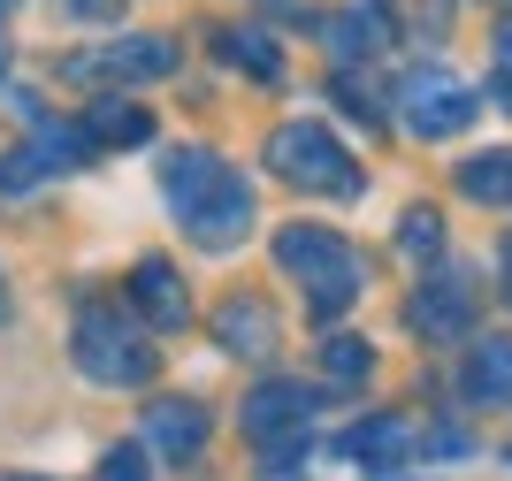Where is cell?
<instances>
[{
    "label": "cell",
    "instance_id": "obj_1",
    "mask_svg": "<svg viewBox=\"0 0 512 481\" xmlns=\"http://www.w3.org/2000/svg\"><path fill=\"white\" fill-rule=\"evenodd\" d=\"M276 268H283V275H299V291H306V306H314V321L344 314V306L367 291V260L344 245L337 230H314V222H291V230H276Z\"/></svg>",
    "mask_w": 512,
    "mask_h": 481
},
{
    "label": "cell",
    "instance_id": "obj_2",
    "mask_svg": "<svg viewBox=\"0 0 512 481\" xmlns=\"http://www.w3.org/2000/svg\"><path fill=\"white\" fill-rule=\"evenodd\" d=\"M69 352H77V367H85L92 382H107V390H138V382H153V367H161L153 336L138 329L123 306H107V298L77 306V336H69Z\"/></svg>",
    "mask_w": 512,
    "mask_h": 481
},
{
    "label": "cell",
    "instance_id": "obj_3",
    "mask_svg": "<svg viewBox=\"0 0 512 481\" xmlns=\"http://www.w3.org/2000/svg\"><path fill=\"white\" fill-rule=\"evenodd\" d=\"M268 168H276L283 184H299V191H321V199H360L367 191L360 161H352L321 123H276L268 130Z\"/></svg>",
    "mask_w": 512,
    "mask_h": 481
},
{
    "label": "cell",
    "instance_id": "obj_4",
    "mask_svg": "<svg viewBox=\"0 0 512 481\" xmlns=\"http://www.w3.org/2000/svg\"><path fill=\"white\" fill-rule=\"evenodd\" d=\"M482 115V92H474L467 77H451V69H406L398 77V123L413 130V138H459V130Z\"/></svg>",
    "mask_w": 512,
    "mask_h": 481
},
{
    "label": "cell",
    "instance_id": "obj_5",
    "mask_svg": "<svg viewBox=\"0 0 512 481\" xmlns=\"http://www.w3.org/2000/svg\"><path fill=\"white\" fill-rule=\"evenodd\" d=\"M337 451L352 466H367V474H390V466L421 459V428H413L406 413H367V420H352L337 436Z\"/></svg>",
    "mask_w": 512,
    "mask_h": 481
},
{
    "label": "cell",
    "instance_id": "obj_6",
    "mask_svg": "<svg viewBox=\"0 0 512 481\" xmlns=\"http://www.w3.org/2000/svg\"><path fill=\"white\" fill-rule=\"evenodd\" d=\"M406 329L428 336V344L467 336L474 329V283H467V275H436V283H421V291L406 298Z\"/></svg>",
    "mask_w": 512,
    "mask_h": 481
},
{
    "label": "cell",
    "instance_id": "obj_7",
    "mask_svg": "<svg viewBox=\"0 0 512 481\" xmlns=\"http://www.w3.org/2000/svg\"><path fill=\"white\" fill-rule=\"evenodd\" d=\"M176 69V46L153 39V31H130V39L100 46V54H77V62L62 69V77H130V84H153Z\"/></svg>",
    "mask_w": 512,
    "mask_h": 481
},
{
    "label": "cell",
    "instance_id": "obj_8",
    "mask_svg": "<svg viewBox=\"0 0 512 481\" xmlns=\"http://www.w3.org/2000/svg\"><path fill=\"white\" fill-rule=\"evenodd\" d=\"M306 413H314V390H299V382H260L253 398L237 405V420H245V436H253L260 451L306 436Z\"/></svg>",
    "mask_w": 512,
    "mask_h": 481
},
{
    "label": "cell",
    "instance_id": "obj_9",
    "mask_svg": "<svg viewBox=\"0 0 512 481\" xmlns=\"http://www.w3.org/2000/svg\"><path fill=\"white\" fill-rule=\"evenodd\" d=\"M130 314L146 321V329H184V321H192V291H184V275H176L161 252H146V260L130 268Z\"/></svg>",
    "mask_w": 512,
    "mask_h": 481
},
{
    "label": "cell",
    "instance_id": "obj_10",
    "mask_svg": "<svg viewBox=\"0 0 512 481\" xmlns=\"http://www.w3.org/2000/svg\"><path fill=\"white\" fill-rule=\"evenodd\" d=\"M146 443L161 451V459H192L199 443H207V413H199L192 398H161V405H146Z\"/></svg>",
    "mask_w": 512,
    "mask_h": 481
},
{
    "label": "cell",
    "instance_id": "obj_11",
    "mask_svg": "<svg viewBox=\"0 0 512 481\" xmlns=\"http://www.w3.org/2000/svg\"><path fill=\"white\" fill-rule=\"evenodd\" d=\"M214 336H222V352H237V359H268L276 352V314H268L260 298H230V306L214 314Z\"/></svg>",
    "mask_w": 512,
    "mask_h": 481
},
{
    "label": "cell",
    "instance_id": "obj_12",
    "mask_svg": "<svg viewBox=\"0 0 512 481\" xmlns=\"http://www.w3.org/2000/svg\"><path fill=\"white\" fill-rule=\"evenodd\" d=\"M467 398L474 405H505L512 398V336H482V344H474L467 352Z\"/></svg>",
    "mask_w": 512,
    "mask_h": 481
},
{
    "label": "cell",
    "instance_id": "obj_13",
    "mask_svg": "<svg viewBox=\"0 0 512 481\" xmlns=\"http://www.w3.org/2000/svg\"><path fill=\"white\" fill-rule=\"evenodd\" d=\"M459 191L474 207H512V146H490L474 161H459Z\"/></svg>",
    "mask_w": 512,
    "mask_h": 481
},
{
    "label": "cell",
    "instance_id": "obj_14",
    "mask_svg": "<svg viewBox=\"0 0 512 481\" xmlns=\"http://www.w3.org/2000/svg\"><path fill=\"white\" fill-rule=\"evenodd\" d=\"M85 130H92V146H146L153 115H146V107H130V100H92Z\"/></svg>",
    "mask_w": 512,
    "mask_h": 481
},
{
    "label": "cell",
    "instance_id": "obj_15",
    "mask_svg": "<svg viewBox=\"0 0 512 481\" xmlns=\"http://www.w3.org/2000/svg\"><path fill=\"white\" fill-rule=\"evenodd\" d=\"M329 46H337L344 62H352V54H375V46H390V16H383V0H360L352 16H337V23H329Z\"/></svg>",
    "mask_w": 512,
    "mask_h": 481
},
{
    "label": "cell",
    "instance_id": "obj_16",
    "mask_svg": "<svg viewBox=\"0 0 512 481\" xmlns=\"http://www.w3.org/2000/svg\"><path fill=\"white\" fill-rule=\"evenodd\" d=\"M222 62H237L245 77H260V84L283 77V54L268 46V31H222Z\"/></svg>",
    "mask_w": 512,
    "mask_h": 481
},
{
    "label": "cell",
    "instance_id": "obj_17",
    "mask_svg": "<svg viewBox=\"0 0 512 481\" xmlns=\"http://www.w3.org/2000/svg\"><path fill=\"white\" fill-rule=\"evenodd\" d=\"M398 252H406V260H436V252H444V214H436V207H406V222H398Z\"/></svg>",
    "mask_w": 512,
    "mask_h": 481
},
{
    "label": "cell",
    "instance_id": "obj_18",
    "mask_svg": "<svg viewBox=\"0 0 512 481\" xmlns=\"http://www.w3.org/2000/svg\"><path fill=\"white\" fill-rule=\"evenodd\" d=\"M321 367L337 382H360L367 367H375V344H367V336H329V344H321Z\"/></svg>",
    "mask_w": 512,
    "mask_h": 481
},
{
    "label": "cell",
    "instance_id": "obj_19",
    "mask_svg": "<svg viewBox=\"0 0 512 481\" xmlns=\"http://www.w3.org/2000/svg\"><path fill=\"white\" fill-rule=\"evenodd\" d=\"M100 481H153L146 474V451H138V443H115V451L100 459Z\"/></svg>",
    "mask_w": 512,
    "mask_h": 481
},
{
    "label": "cell",
    "instance_id": "obj_20",
    "mask_svg": "<svg viewBox=\"0 0 512 481\" xmlns=\"http://www.w3.org/2000/svg\"><path fill=\"white\" fill-rule=\"evenodd\" d=\"M306 459V436H291V443H268V474L276 481H291V466Z\"/></svg>",
    "mask_w": 512,
    "mask_h": 481
},
{
    "label": "cell",
    "instance_id": "obj_21",
    "mask_svg": "<svg viewBox=\"0 0 512 481\" xmlns=\"http://www.w3.org/2000/svg\"><path fill=\"white\" fill-rule=\"evenodd\" d=\"M490 92H497V100H512V23L497 31V77H490Z\"/></svg>",
    "mask_w": 512,
    "mask_h": 481
},
{
    "label": "cell",
    "instance_id": "obj_22",
    "mask_svg": "<svg viewBox=\"0 0 512 481\" xmlns=\"http://www.w3.org/2000/svg\"><path fill=\"white\" fill-rule=\"evenodd\" d=\"M69 8H77V16H100V23H107L115 8H123V0H69Z\"/></svg>",
    "mask_w": 512,
    "mask_h": 481
},
{
    "label": "cell",
    "instance_id": "obj_23",
    "mask_svg": "<svg viewBox=\"0 0 512 481\" xmlns=\"http://www.w3.org/2000/svg\"><path fill=\"white\" fill-rule=\"evenodd\" d=\"M505 298H512V237H505Z\"/></svg>",
    "mask_w": 512,
    "mask_h": 481
},
{
    "label": "cell",
    "instance_id": "obj_24",
    "mask_svg": "<svg viewBox=\"0 0 512 481\" xmlns=\"http://www.w3.org/2000/svg\"><path fill=\"white\" fill-rule=\"evenodd\" d=\"M367 481H413V474H367Z\"/></svg>",
    "mask_w": 512,
    "mask_h": 481
},
{
    "label": "cell",
    "instance_id": "obj_25",
    "mask_svg": "<svg viewBox=\"0 0 512 481\" xmlns=\"http://www.w3.org/2000/svg\"><path fill=\"white\" fill-rule=\"evenodd\" d=\"M0 69H8V46H0Z\"/></svg>",
    "mask_w": 512,
    "mask_h": 481
}]
</instances>
